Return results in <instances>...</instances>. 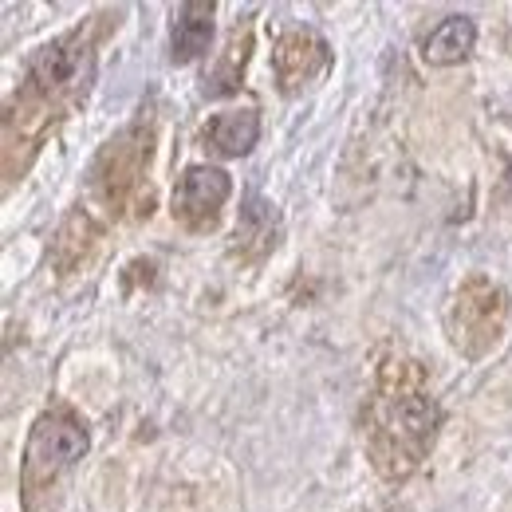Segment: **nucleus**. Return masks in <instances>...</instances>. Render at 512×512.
Returning <instances> with one entry per match:
<instances>
[{
    "mask_svg": "<svg viewBox=\"0 0 512 512\" xmlns=\"http://www.w3.org/2000/svg\"><path fill=\"white\" fill-rule=\"evenodd\" d=\"M107 16H95L79 24L75 32L48 44L20 79L16 95L4 107V178L12 182L24 174L32 154L44 146V138L64 123L67 115L87 99L95 79V52L103 40Z\"/></svg>",
    "mask_w": 512,
    "mask_h": 512,
    "instance_id": "nucleus-1",
    "label": "nucleus"
},
{
    "mask_svg": "<svg viewBox=\"0 0 512 512\" xmlns=\"http://www.w3.org/2000/svg\"><path fill=\"white\" fill-rule=\"evenodd\" d=\"M438 398L430 390L426 367L402 355H390L379 367V379L371 386L367 410H363V442L371 465L386 481L410 477L434 449L438 438Z\"/></svg>",
    "mask_w": 512,
    "mask_h": 512,
    "instance_id": "nucleus-2",
    "label": "nucleus"
},
{
    "mask_svg": "<svg viewBox=\"0 0 512 512\" xmlns=\"http://www.w3.org/2000/svg\"><path fill=\"white\" fill-rule=\"evenodd\" d=\"M91 446L83 418L71 406H48L28 434L24 461H20V501L32 509L60 477L67 465H75Z\"/></svg>",
    "mask_w": 512,
    "mask_h": 512,
    "instance_id": "nucleus-3",
    "label": "nucleus"
},
{
    "mask_svg": "<svg viewBox=\"0 0 512 512\" xmlns=\"http://www.w3.org/2000/svg\"><path fill=\"white\" fill-rule=\"evenodd\" d=\"M150 146H154L150 127L134 123L99 150L91 182L111 213H142V209L150 213Z\"/></svg>",
    "mask_w": 512,
    "mask_h": 512,
    "instance_id": "nucleus-4",
    "label": "nucleus"
},
{
    "mask_svg": "<svg viewBox=\"0 0 512 512\" xmlns=\"http://www.w3.org/2000/svg\"><path fill=\"white\" fill-rule=\"evenodd\" d=\"M509 323V296L501 284L489 276H469L457 284L453 304H449V339L461 355L481 359L489 355Z\"/></svg>",
    "mask_w": 512,
    "mask_h": 512,
    "instance_id": "nucleus-5",
    "label": "nucleus"
},
{
    "mask_svg": "<svg viewBox=\"0 0 512 512\" xmlns=\"http://www.w3.org/2000/svg\"><path fill=\"white\" fill-rule=\"evenodd\" d=\"M229 193H233V182L221 166H190L174 190V217L193 233H213Z\"/></svg>",
    "mask_w": 512,
    "mask_h": 512,
    "instance_id": "nucleus-6",
    "label": "nucleus"
},
{
    "mask_svg": "<svg viewBox=\"0 0 512 512\" xmlns=\"http://www.w3.org/2000/svg\"><path fill=\"white\" fill-rule=\"evenodd\" d=\"M327 67H331V48L312 28H288L272 48V71L284 95L308 91L316 79L327 75Z\"/></svg>",
    "mask_w": 512,
    "mask_h": 512,
    "instance_id": "nucleus-7",
    "label": "nucleus"
},
{
    "mask_svg": "<svg viewBox=\"0 0 512 512\" xmlns=\"http://www.w3.org/2000/svg\"><path fill=\"white\" fill-rule=\"evenodd\" d=\"M213 16L217 8L205 4V0H193L182 4L174 12V28H170V52H174V64H190L197 56L209 52V40H213Z\"/></svg>",
    "mask_w": 512,
    "mask_h": 512,
    "instance_id": "nucleus-8",
    "label": "nucleus"
},
{
    "mask_svg": "<svg viewBox=\"0 0 512 512\" xmlns=\"http://www.w3.org/2000/svg\"><path fill=\"white\" fill-rule=\"evenodd\" d=\"M477 44V24L469 16H446L422 44V60L434 67H449V64H461L469 60Z\"/></svg>",
    "mask_w": 512,
    "mask_h": 512,
    "instance_id": "nucleus-9",
    "label": "nucleus"
},
{
    "mask_svg": "<svg viewBox=\"0 0 512 512\" xmlns=\"http://www.w3.org/2000/svg\"><path fill=\"white\" fill-rule=\"evenodd\" d=\"M205 138H209V146H213L217 154H225V158H245L256 146V138H260V119H256V111H229V115H217V119L209 123V130H205Z\"/></svg>",
    "mask_w": 512,
    "mask_h": 512,
    "instance_id": "nucleus-10",
    "label": "nucleus"
},
{
    "mask_svg": "<svg viewBox=\"0 0 512 512\" xmlns=\"http://www.w3.org/2000/svg\"><path fill=\"white\" fill-rule=\"evenodd\" d=\"M272 213H276V209H268L264 201H253V205L241 213V225H237V237H233L237 253L249 256V245H253V260H256V256L276 249V217H272Z\"/></svg>",
    "mask_w": 512,
    "mask_h": 512,
    "instance_id": "nucleus-11",
    "label": "nucleus"
},
{
    "mask_svg": "<svg viewBox=\"0 0 512 512\" xmlns=\"http://www.w3.org/2000/svg\"><path fill=\"white\" fill-rule=\"evenodd\" d=\"M505 186H509V193H512V162H509V170H505Z\"/></svg>",
    "mask_w": 512,
    "mask_h": 512,
    "instance_id": "nucleus-12",
    "label": "nucleus"
}]
</instances>
